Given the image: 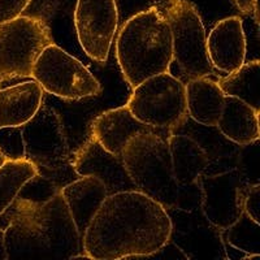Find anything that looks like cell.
<instances>
[{"instance_id":"cell-30","label":"cell","mask_w":260,"mask_h":260,"mask_svg":"<svg viewBox=\"0 0 260 260\" xmlns=\"http://www.w3.org/2000/svg\"><path fill=\"white\" fill-rule=\"evenodd\" d=\"M233 2L243 13L251 12L254 6L257 3V0H233Z\"/></svg>"},{"instance_id":"cell-33","label":"cell","mask_w":260,"mask_h":260,"mask_svg":"<svg viewBox=\"0 0 260 260\" xmlns=\"http://www.w3.org/2000/svg\"><path fill=\"white\" fill-rule=\"evenodd\" d=\"M0 83H2V82H0Z\"/></svg>"},{"instance_id":"cell-2","label":"cell","mask_w":260,"mask_h":260,"mask_svg":"<svg viewBox=\"0 0 260 260\" xmlns=\"http://www.w3.org/2000/svg\"><path fill=\"white\" fill-rule=\"evenodd\" d=\"M9 216L4 229L8 259H77L83 252L82 237L61 194L37 210Z\"/></svg>"},{"instance_id":"cell-26","label":"cell","mask_w":260,"mask_h":260,"mask_svg":"<svg viewBox=\"0 0 260 260\" xmlns=\"http://www.w3.org/2000/svg\"><path fill=\"white\" fill-rule=\"evenodd\" d=\"M62 0H30L29 6L22 16L38 18L45 21L59 7Z\"/></svg>"},{"instance_id":"cell-32","label":"cell","mask_w":260,"mask_h":260,"mask_svg":"<svg viewBox=\"0 0 260 260\" xmlns=\"http://www.w3.org/2000/svg\"><path fill=\"white\" fill-rule=\"evenodd\" d=\"M6 157H4V155L3 154H2V152H0V167H2V166H3V162L4 161H6Z\"/></svg>"},{"instance_id":"cell-13","label":"cell","mask_w":260,"mask_h":260,"mask_svg":"<svg viewBox=\"0 0 260 260\" xmlns=\"http://www.w3.org/2000/svg\"><path fill=\"white\" fill-rule=\"evenodd\" d=\"M207 52L213 68L229 74L246 60V37L242 20L228 17L219 21L207 38Z\"/></svg>"},{"instance_id":"cell-10","label":"cell","mask_w":260,"mask_h":260,"mask_svg":"<svg viewBox=\"0 0 260 260\" xmlns=\"http://www.w3.org/2000/svg\"><path fill=\"white\" fill-rule=\"evenodd\" d=\"M118 24L116 0H77L74 25L85 53L96 62L108 60Z\"/></svg>"},{"instance_id":"cell-21","label":"cell","mask_w":260,"mask_h":260,"mask_svg":"<svg viewBox=\"0 0 260 260\" xmlns=\"http://www.w3.org/2000/svg\"><path fill=\"white\" fill-rule=\"evenodd\" d=\"M60 191L61 189L56 183L48 180L45 176L39 175L37 172V175L32 176L22 185L16 199L8 208L11 210L9 215L25 213L37 210V208L47 204L51 199L60 194Z\"/></svg>"},{"instance_id":"cell-29","label":"cell","mask_w":260,"mask_h":260,"mask_svg":"<svg viewBox=\"0 0 260 260\" xmlns=\"http://www.w3.org/2000/svg\"><path fill=\"white\" fill-rule=\"evenodd\" d=\"M147 257H156V259H173V260H178V259H189L187 254L183 252V250H181L178 246L173 245L171 242V240L166 243V245L160 247L156 252L154 254H151L150 256Z\"/></svg>"},{"instance_id":"cell-11","label":"cell","mask_w":260,"mask_h":260,"mask_svg":"<svg viewBox=\"0 0 260 260\" xmlns=\"http://www.w3.org/2000/svg\"><path fill=\"white\" fill-rule=\"evenodd\" d=\"M198 182L202 190V212L211 225L225 231L240 219L247 189L236 168L216 175L203 173Z\"/></svg>"},{"instance_id":"cell-15","label":"cell","mask_w":260,"mask_h":260,"mask_svg":"<svg viewBox=\"0 0 260 260\" xmlns=\"http://www.w3.org/2000/svg\"><path fill=\"white\" fill-rule=\"evenodd\" d=\"M60 194L71 212L78 233L83 237L92 217L108 197L106 185L94 176H83L65 185Z\"/></svg>"},{"instance_id":"cell-8","label":"cell","mask_w":260,"mask_h":260,"mask_svg":"<svg viewBox=\"0 0 260 260\" xmlns=\"http://www.w3.org/2000/svg\"><path fill=\"white\" fill-rule=\"evenodd\" d=\"M30 77L48 94L80 101L101 91V83L85 65L55 43L42 51Z\"/></svg>"},{"instance_id":"cell-22","label":"cell","mask_w":260,"mask_h":260,"mask_svg":"<svg viewBox=\"0 0 260 260\" xmlns=\"http://www.w3.org/2000/svg\"><path fill=\"white\" fill-rule=\"evenodd\" d=\"M37 175V168L27 159L6 160L0 167V215L7 212L27 180Z\"/></svg>"},{"instance_id":"cell-19","label":"cell","mask_w":260,"mask_h":260,"mask_svg":"<svg viewBox=\"0 0 260 260\" xmlns=\"http://www.w3.org/2000/svg\"><path fill=\"white\" fill-rule=\"evenodd\" d=\"M172 171L177 185L195 182L208 168L210 159L195 139L185 134L168 137Z\"/></svg>"},{"instance_id":"cell-20","label":"cell","mask_w":260,"mask_h":260,"mask_svg":"<svg viewBox=\"0 0 260 260\" xmlns=\"http://www.w3.org/2000/svg\"><path fill=\"white\" fill-rule=\"evenodd\" d=\"M220 89L226 96H233L245 102L260 112V64L259 60L243 62L237 71L217 81Z\"/></svg>"},{"instance_id":"cell-1","label":"cell","mask_w":260,"mask_h":260,"mask_svg":"<svg viewBox=\"0 0 260 260\" xmlns=\"http://www.w3.org/2000/svg\"><path fill=\"white\" fill-rule=\"evenodd\" d=\"M173 225L161 204L138 191H120L104 199L82 237L89 259L147 257L171 240Z\"/></svg>"},{"instance_id":"cell-27","label":"cell","mask_w":260,"mask_h":260,"mask_svg":"<svg viewBox=\"0 0 260 260\" xmlns=\"http://www.w3.org/2000/svg\"><path fill=\"white\" fill-rule=\"evenodd\" d=\"M30 0H0V24L24 15Z\"/></svg>"},{"instance_id":"cell-9","label":"cell","mask_w":260,"mask_h":260,"mask_svg":"<svg viewBox=\"0 0 260 260\" xmlns=\"http://www.w3.org/2000/svg\"><path fill=\"white\" fill-rule=\"evenodd\" d=\"M26 159L36 166L37 172L59 168L71 161L68 137L59 112L42 103L31 120L21 126Z\"/></svg>"},{"instance_id":"cell-28","label":"cell","mask_w":260,"mask_h":260,"mask_svg":"<svg viewBox=\"0 0 260 260\" xmlns=\"http://www.w3.org/2000/svg\"><path fill=\"white\" fill-rule=\"evenodd\" d=\"M243 212L260 224V183L251 185L246 190L243 199Z\"/></svg>"},{"instance_id":"cell-23","label":"cell","mask_w":260,"mask_h":260,"mask_svg":"<svg viewBox=\"0 0 260 260\" xmlns=\"http://www.w3.org/2000/svg\"><path fill=\"white\" fill-rule=\"evenodd\" d=\"M228 243L238 251L245 252L246 259L257 257L260 252V224L243 212L233 225L225 229Z\"/></svg>"},{"instance_id":"cell-3","label":"cell","mask_w":260,"mask_h":260,"mask_svg":"<svg viewBox=\"0 0 260 260\" xmlns=\"http://www.w3.org/2000/svg\"><path fill=\"white\" fill-rule=\"evenodd\" d=\"M116 57L132 89L152 76L169 72L173 48L164 13L150 8L129 18L118 32Z\"/></svg>"},{"instance_id":"cell-14","label":"cell","mask_w":260,"mask_h":260,"mask_svg":"<svg viewBox=\"0 0 260 260\" xmlns=\"http://www.w3.org/2000/svg\"><path fill=\"white\" fill-rule=\"evenodd\" d=\"M151 132L155 130L138 121L126 104L101 113L91 125L92 138L104 150L117 156H121L125 146L133 137Z\"/></svg>"},{"instance_id":"cell-31","label":"cell","mask_w":260,"mask_h":260,"mask_svg":"<svg viewBox=\"0 0 260 260\" xmlns=\"http://www.w3.org/2000/svg\"><path fill=\"white\" fill-rule=\"evenodd\" d=\"M8 255H7L6 248V233H4V228H0V260H7Z\"/></svg>"},{"instance_id":"cell-17","label":"cell","mask_w":260,"mask_h":260,"mask_svg":"<svg viewBox=\"0 0 260 260\" xmlns=\"http://www.w3.org/2000/svg\"><path fill=\"white\" fill-rule=\"evenodd\" d=\"M186 110L195 122L203 126L217 125L224 108L225 94L217 81L207 77L191 78L185 85Z\"/></svg>"},{"instance_id":"cell-5","label":"cell","mask_w":260,"mask_h":260,"mask_svg":"<svg viewBox=\"0 0 260 260\" xmlns=\"http://www.w3.org/2000/svg\"><path fill=\"white\" fill-rule=\"evenodd\" d=\"M132 115L154 130L180 126L187 115L185 85L169 72L139 83L127 101Z\"/></svg>"},{"instance_id":"cell-12","label":"cell","mask_w":260,"mask_h":260,"mask_svg":"<svg viewBox=\"0 0 260 260\" xmlns=\"http://www.w3.org/2000/svg\"><path fill=\"white\" fill-rule=\"evenodd\" d=\"M72 166L80 177L94 176L99 178L106 185L108 195L137 190L127 175L122 157L104 150L92 137L72 155Z\"/></svg>"},{"instance_id":"cell-7","label":"cell","mask_w":260,"mask_h":260,"mask_svg":"<svg viewBox=\"0 0 260 260\" xmlns=\"http://www.w3.org/2000/svg\"><path fill=\"white\" fill-rule=\"evenodd\" d=\"M51 42L45 22L20 16L0 24V82L29 78L42 51Z\"/></svg>"},{"instance_id":"cell-25","label":"cell","mask_w":260,"mask_h":260,"mask_svg":"<svg viewBox=\"0 0 260 260\" xmlns=\"http://www.w3.org/2000/svg\"><path fill=\"white\" fill-rule=\"evenodd\" d=\"M201 202L202 190L198 181L187 183V185H178L175 208L185 211V212H191L201 207Z\"/></svg>"},{"instance_id":"cell-18","label":"cell","mask_w":260,"mask_h":260,"mask_svg":"<svg viewBox=\"0 0 260 260\" xmlns=\"http://www.w3.org/2000/svg\"><path fill=\"white\" fill-rule=\"evenodd\" d=\"M259 113L245 102L225 95L224 108L216 126L236 145H248L259 139Z\"/></svg>"},{"instance_id":"cell-4","label":"cell","mask_w":260,"mask_h":260,"mask_svg":"<svg viewBox=\"0 0 260 260\" xmlns=\"http://www.w3.org/2000/svg\"><path fill=\"white\" fill-rule=\"evenodd\" d=\"M122 161L138 191L166 210L175 208L178 185L173 176L168 141L156 132L138 134L122 151Z\"/></svg>"},{"instance_id":"cell-16","label":"cell","mask_w":260,"mask_h":260,"mask_svg":"<svg viewBox=\"0 0 260 260\" xmlns=\"http://www.w3.org/2000/svg\"><path fill=\"white\" fill-rule=\"evenodd\" d=\"M43 98L45 90L34 80L0 89V127L26 124L38 112Z\"/></svg>"},{"instance_id":"cell-6","label":"cell","mask_w":260,"mask_h":260,"mask_svg":"<svg viewBox=\"0 0 260 260\" xmlns=\"http://www.w3.org/2000/svg\"><path fill=\"white\" fill-rule=\"evenodd\" d=\"M162 13L171 27L173 61L190 80L211 76L207 36L197 9L187 0H166Z\"/></svg>"},{"instance_id":"cell-24","label":"cell","mask_w":260,"mask_h":260,"mask_svg":"<svg viewBox=\"0 0 260 260\" xmlns=\"http://www.w3.org/2000/svg\"><path fill=\"white\" fill-rule=\"evenodd\" d=\"M0 152L7 160L26 159L21 126L0 127Z\"/></svg>"}]
</instances>
